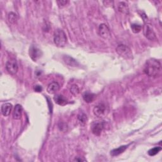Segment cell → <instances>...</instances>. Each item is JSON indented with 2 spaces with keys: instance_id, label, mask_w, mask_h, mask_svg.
Returning <instances> with one entry per match:
<instances>
[{
  "instance_id": "cell-7",
  "label": "cell",
  "mask_w": 162,
  "mask_h": 162,
  "mask_svg": "<svg viewBox=\"0 0 162 162\" xmlns=\"http://www.w3.org/2000/svg\"><path fill=\"white\" fill-rule=\"evenodd\" d=\"M43 53L37 46H31L29 48V55L34 62H37L41 57Z\"/></svg>"
},
{
  "instance_id": "cell-18",
  "label": "cell",
  "mask_w": 162,
  "mask_h": 162,
  "mask_svg": "<svg viewBox=\"0 0 162 162\" xmlns=\"http://www.w3.org/2000/svg\"><path fill=\"white\" fill-rule=\"evenodd\" d=\"M8 20L9 22L11 23V24H15V23L17 22V20H18V16H17V15L15 13L12 12V11H11V12H10L8 14Z\"/></svg>"
},
{
  "instance_id": "cell-11",
  "label": "cell",
  "mask_w": 162,
  "mask_h": 162,
  "mask_svg": "<svg viewBox=\"0 0 162 162\" xmlns=\"http://www.w3.org/2000/svg\"><path fill=\"white\" fill-rule=\"evenodd\" d=\"M63 60L64 62L68 66L70 67H77L79 66V63L77 62L76 60L73 59L72 57L68 56V55H65L63 56Z\"/></svg>"
},
{
  "instance_id": "cell-23",
  "label": "cell",
  "mask_w": 162,
  "mask_h": 162,
  "mask_svg": "<svg viewBox=\"0 0 162 162\" xmlns=\"http://www.w3.org/2000/svg\"><path fill=\"white\" fill-rule=\"evenodd\" d=\"M58 5H59V7H63L65 6H66L68 3L69 2L67 1V0H60V1H57L56 2Z\"/></svg>"
},
{
  "instance_id": "cell-6",
  "label": "cell",
  "mask_w": 162,
  "mask_h": 162,
  "mask_svg": "<svg viewBox=\"0 0 162 162\" xmlns=\"http://www.w3.org/2000/svg\"><path fill=\"white\" fill-rule=\"evenodd\" d=\"M144 34L145 37L150 41L156 40V35L152 27L149 24H145L144 26Z\"/></svg>"
},
{
  "instance_id": "cell-3",
  "label": "cell",
  "mask_w": 162,
  "mask_h": 162,
  "mask_svg": "<svg viewBox=\"0 0 162 162\" xmlns=\"http://www.w3.org/2000/svg\"><path fill=\"white\" fill-rule=\"evenodd\" d=\"M117 53L125 59H132L133 58V54L132 50L128 46L124 44H119L116 48Z\"/></svg>"
},
{
  "instance_id": "cell-13",
  "label": "cell",
  "mask_w": 162,
  "mask_h": 162,
  "mask_svg": "<svg viewBox=\"0 0 162 162\" xmlns=\"http://www.w3.org/2000/svg\"><path fill=\"white\" fill-rule=\"evenodd\" d=\"M54 100L55 103L60 106H64L68 103L65 97L61 95H57L54 96Z\"/></svg>"
},
{
  "instance_id": "cell-20",
  "label": "cell",
  "mask_w": 162,
  "mask_h": 162,
  "mask_svg": "<svg viewBox=\"0 0 162 162\" xmlns=\"http://www.w3.org/2000/svg\"><path fill=\"white\" fill-rule=\"evenodd\" d=\"M161 148L160 146H156V147H155L153 148L150 149L148 151V153L149 156H153L157 155L161 151Z\"/></svg>"
},
{
  "instance_id": "cell-17",
  "label": "cell",
  "mask_w": 162,
  "mask_h": 162,
  "mask_svg": "<svg viewBox=\"0 0 162 162\" xmlns=\"http://www.w3.org/2000/svg\"><path fill=\"white\" fill-rule=\"evenodd\" d=\"M83 99L86 103H92L94 101L95 98V95L89 92H86L83 95Z\"/></svg>"
},
{
  "instance_id": "cell-4",
  "label": "cell",
  "mask_w": 162,
  "mask_h": 162,
  "mask_svg": "<svg viewBox=\"0 0 162 162\" xmlns=\"http://www.w3.org/2000/svg\"><path fill=\"white\" fill-rule=\"evenodd\" d=\"M109 110L106 105L103 103H100L99 105L95 107L93 109V113L95 116L99 118H103L108 115Z\"/></svg>"
},
{
  "instance_id": "cell-25",
  "label": "cell",
  "mask_w": 162,
  "mask_h": 162,
  "mask_svg": "<svg viewBox=\"0 0 162 162\" xmlns=\"http://www.w3.org/2000/svg\"><path fill=\"white\" fill-rule=\"evenodd\" d=\"M34 90L36 92H42L43 88H42V87H41V86L36 85V86H34Z\"/></svg>"
},
{
  "instance_id": "cell-24",
  "label": "cell",
  "mask_w": 162,
  "mask_h": 162,
  "mask_svg": "<svg viewBox=\"0 0 162 162\" xmlns=\"http://www.w3.org/2000/svg\"><path fill=\"white\" fill-rule=\"evenodd\" d=\"M59 127L60 131H67V126L64 123H60L59 125Z\"/></svg>"
},
{
  "instance_id": "cell-15",
  "label": "cell",
  "mask_w": 162,
  "mask_h": 162,
  "mask_svg": "<svg viewBox=\"0 0 162 162\" xmlns=\"http://www.w3.org/2000/svg\"><path fill=\"white\" fill-rule=\"evenodd\" d=\"M117 10L119 12L124 14H129V6L127 3L125 2H119L117 5Z\"/></svg>"
},
{
  "instance_id": "cell-26",
  "label": "cell",
  "mask_w": 162,
  "mask_h": 162,
  "mask_svg": "<svg viewBox=\"0 0 162 162\" xmlns=\"http://www.w3.org/2000/svg\"><path fill=\"white\" fill-rule=\"evenodd\" d=\"M74 161H86V160L83 158H80V157H77L74 160Z\"/></svg>"
},
{
  "instance_id": "cell-12",
  "label": "cell",
  "mask_w": 162,
  "mask_h": 162,
  "mask_svg": "<svg viewBox=\"0 0 162 162\" xmlns=\"http://www.w3.org/2000/svg\"><path fill=\"white\" fill-rule=\"evenodd\" d=\"M60 84L57 82H52L47 87V92L49 94H55L60 89Z\"/></svg>"
},
{
  "instance_id": "cell-9",
  "label": "cell",
  "mask_w": 162,
  "mask_h": 162,
  "mask_svg": "<svg viewBox=\"0 0 162 162\" xmlns=\"http://www.w3.org/2000/svg\"><path fill=\"white\" fill-rule=\"evenodd\" d=\"M105 127V123L103 122H95L91 126V131L92 134L96 136H99Z\"/></svg>"
},
{
  "instance_id": "cell-8",
  "label": "cell",
  "mask_w": 162,
  "mask_h": 162,
  "mask_svg": "<svg viewBox=\"0 0 162 162\" xmlns=\"http://www.w3.org/2000/svg\"><path fill=\"white\" fill-rule=\"evenodd\" d=\"M98 32L99 36L103 39H108L111 37L110 30L108 27L105 24H101L99 25L98 28Z\"/></svg>"
},
{
  "instance_id": "cell-16",
  "label": "cell",
  "mask_w": 162,
  "mask_h": 162,
  "mask_svg": "<svg viewBox=\"0 0 162 162\" xmlns=\"http://www.w3.org/2000/svg\"><path fill=\"white\" fill-rule=\"evenodd\" d=\"M127 148V146L126 145H124V146H121L117 148H115L110 152V155L112 156H118L120 154H122V153H124L125 149Z\"/></svg>"
},
{
  "instance_id": "cell-14",
  "label": "cell",
  "mask_w": 162,
  "mask_h": 162,
  "mask_svg": "<svg viewBox=\"0 0 162 162\" xmlns=\"http://www.w3.org/2000/svg\"><path fill=\"white\" fill-rule=\"evenodd\" d=\"M22 107L19 104H17V105H15L14 111L13 113V118L15 120H19L22 117Z\"/></svg>"
},
{
  "instance_id": "cell-21",
  "label": "cell",
  "mask_w": 162,
  "mask_h": 162,
  "mask_svg": "<svg viewBox=\"0 0 162 162\" xmlns=\"http://www.w3.org/2000/svg\"><path fill=\"white\" fill-rule=\"evenodd\" d=\"M70 91L74 96H76L79 94L80 89H79V87L77 85L73 84L70 87Z\"/></svg>"
},
{
  "instance_id": "cell-2",
  "label": "cell",
  "mask_w": 162,
  "mask_h": 162,
  "mask_svg": "<svg viewBox=\"0 0 162 162\" xmlns=\"http://www.w3.org/2000/svg\"><path fill=\"white\" fill-rule=\"evenodd\" d=\"M54 43L56 46L63 48L66 45L67 42V38L65 32L62 29H57L54 33L53 37Z\"/></svg>"
},
{
  "instance_id": "cell-10",
  "label": "cell",
  "mask_w": 162,
  "mask_h": 162,
  "mask_svg": "<svg viewBox=\"0 0 162 162\" xmlns=\"http://www.w3.org/2000/svg\"><path fill=\"white\" fill-rule=\"evenodd\" d=\"M12 108L13 106L11 103H4L1 108V111L2 115L5 117L8 116L11 111V110H12Z\"/></svg>"
},
{
  "instance_id": "cell-1",
  "label": "cell",
  "mask_w": 162,
  "mask_h": 162,
  "mask_svg": "<svg viewBox=\"0 0 162 162\" xmlns=\"http://www.w3.org/2000/svg\"><path fill=\"white\" fill-rule=\"evenodd\" d=\"M143 71L148 77H156L161 72V65L160 62L156 59H149L144 65Z\"/></svg>"
},
{
  "instance_id": "cell-22",
  "label": "cell",
  "mask_w": 162,
  "mask_h": 162,
  "mask_svg": "<svg viewBox=\"0 0 162 162\" xmlns=\"http://www.w3.org/2000/svg\"><path fill=\"white\" fill-rule=\"evenodd\" d=\"M131 29L134 33H139L142 29V26L140 24H133L131 25Z\"/></svg>"
},
{
  "instance_id": "cell-5",
  "label": "cell",
  "mask_w": 162,
  "mask_h": 162,
  "mask_svg": "<svg viewBox=\"0 0 162 162\" xmlns=\"http://www.w3.org/2000/svg\"><path fill=\"white\" fill-rule=\"evenodd\" d=\"M6 69L11 75H15L18 69V66L16 60L10 59L6 63Z\"/></svg>"
},
{
  "instance_id": "cell-19",
  "label": "cell",
  "mask_w": 162,
  "mask_h": 162,
  "mask_svg": "<svg viewBox=\"0 0 162 162\" xmlns=\"http://www.w3.org/2000/svg\"><path fill=\"white\" fill-rule=\"evenodd\" d=\"M77 119H78L79 122L80 123V124L81 125H84L86 124V123L87 120V115L85 113H79L78 115Z\"/></svg>"
}]
</instances>
